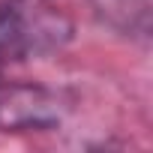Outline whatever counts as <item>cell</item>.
<instances>
[{"label": "cell", "instance_id": "1", "mask_svg": "<svg viewBox=\"0 0 153 153\" xmlns=\"http://www.w3.org/2000/svg\"><path fill=\"white\" fill-rule=\"evenodd\" d=\"M72 39V21L54 0L0 3V66L60 51Z\"/></svg>", "mask_w": 153, "mask_h": 153}, {"label": "cell", "instance_id": "2", "mask_svg": "<svg viewBox=\"0 0 153 153\" xmlns=\"http://www.w3.org/2000/svg\"><path fill=\"white\" fill-rule=\"evenodd\" d=\"M63 120V102L57 93L24 84L0 81V132H36Z\"/></svg>", "mask_w": 153, "mask_h": 153}, {"label": "cell", "instance_id": "3", "mask_svg": "<svg viewBox=\"0 0 153 153\" xmlns=\"http://www.w3.org/2000/svg\"><path fill=\"white\" fill-rule=\"evenodd\" d=\"M93 9L108 27H114L126 36H147L150 33L153 0H93Z\"/></svg>", "mask_w": 153, "mask_h": 153}]
</instances>
